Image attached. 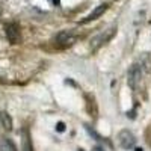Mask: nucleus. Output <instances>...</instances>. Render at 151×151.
I'll return each mask as SVG.
<instances>
[{
  "instance_id": "9d476101",
  "label": "nucleus",
  "mask_w": 151,
  "mask_h": 151,
  "mask_svg": "<svg viewBox=\"0 0 151 151\" xmlns=\"http://www.w3.org/2000/svg\"><path fill=\"white\" fill-rule=\"evenodd\" d=\"M134 151H144L142 148H134Z\"/></svg>"
},
{
  "instance_id": "f257e3e1",
  "label": "nucleus",
  "mask_w": 151,
  "mask_h": 151,
  "mask_svg": "<svg viewBox=\"0 0 151 151\" xmlns=\"http://www.w3.org/2000/svg\"><path fill=\"white\" fill-rule=\"evenodd\" d=\"M115 33H116V26H112V27H109L106 30H101L98 35H95L92 40H91V50H92V52H97V50L101 47V45H104L106 42H109Z\"/></svg>"
},
{
  "instance_id": "1a4fd4ad",
  "label": "nucleus",
  "mask_w": 151,
  "mask_h": 151,
  "mask_svg": "<svg viewBox=\"0 0 151 151\" xmlns=\"http://www.w3.org/2000/svg\"><path fill=\"white\" fill-rule=\"evenodd\" d=\"M56 130H58L59 133H62V132H65V124L62 122V121H59V122L56 124Z\"/></svg>"
},
{
  "instance_id": "39448f33",
  "label": "nucleus",
  "mask_w": 151,
  "mask_h": 151,
  "mask_svg": "<svg viewBox=\"0 0 151 151\" xmlns=\"http://www.w3.org/2000/svg\"><path fill=\"white\" fill-rule=\"evenodd\" d=\"M107 5L106 3H103V5H100V6H97L92 12H91V14L89 15H88L86 18H83V23H89V21H94V20H97L98 17H101L103 14H104V12L107 11Z\"/></svg>"
},
{
  "instance_id": "f03ea898",
  "label": "nucleus",
  "mask_w": 151,
  "mask_h": 151,
  "mask_svg": "<svg viewBox=\"0 0 151 151\" xmlns=\"http://www.w3.org/2000/svg\"><path fill=\"white\" fill-rule=\"evenodd\" d=\"M118 144L121 145L122 150H132L136 145V137L129 130H121L118 134Z\"/></svg>"
},
{
  "instance_id": "6e6552de",
  "label": "nucleus",
  "mask_w": 151,
  "mask_h": 151,
  "mask_svg": "<svg viewBox=\"0 0 151 151\" xmlns=\"http://www.w3.org/2000/svg\"><path fill=\"white\" fill-rule=\"evenodd\" d=\"M0 151H17V147L11 139L0 136Z\"/></svg>"
},
{
  "instance_id": "9b49d317",
  "label": "nucleus",
  "mask_w": 151,
  "mask_h": 151,
  "mask_svg": "<svg viewBox=\"0 0 151 151\" xmlns=\"http://www.w3.org/2000/svg\"><path fill=\"white\" fill-rule=\"evenodd\" d=\"M2 12H3V9H2V6H0V15H2Z\"/></svg>"
},
{
  "instance_id": "20e7f679",
  "label": "nucleus",
  "mask_w": 151,
  "mask_h": 151,
  "mask_svg": "<svg viewBox=\"0 0 151 151\" xmlns=\"http://www.w3.org/2000/svg\"><path fill=\"white\" fill-rule=\"evenodd\" d=\"M141 76H142V70L139 65H132L130 70H129V74H127V82H129V86L133 88V89H136L137 83H139L141 80Z\"/></svg>"
},
{
  "instance_id": "423d86ee",
  "label": "nucleus",
  "mask_w": 151,
  "mask_h": 151,
  "mask_svg": "<svg viewBox=\"0 0 151 151\" xmlns=\"http://www.w3.org/2000/svg\"><path fill=\"white\" fill-rule=\"evenodd\" d=\"M0 122H2V125L5 127V130H8V132H11V130H12V127H14L11 115H9L8 112H5V110L0 112Z\"/></svg>"
},
{
  "instance_id": "7ed1b4c3",
  "label": "nucleus",
  "mask_w": 151,
  "mask_h": 151,
  "mask_svg": "<svg viewBox=\"0 0 151 151\" xmlns=\"http://www.w3.org/2000/svg\"><path fill=\"white\" fill-rule=\"evenodd\" d=\"M5 32H6V38L11 44H20L21 41V33H20V26L15 23H9L6 24L5 27Z\"/></svg>"
},
{
  "instance_id": "f8f14e48",
  "label": "nucleus",
  "mask_w": 151,
  "mask_h": 151,
  "mask_svg": "<svg viewBox=\"0 0 151 151\" xmlns=\"http://www.w3.org/2000/svg\"><path fill=\"white\" fill-rule=\"evenodd\" d=\"M97 151H101V150H100V148H97Z\"/></svg>"
},
{
  "instance_id": "0eeeda50",
  "label": "nucleus",
  "mask_w": 151,
  "mask_h": 151,
  "mask_svg": "<svg viewBox=\"0 0 151 151\" xmlns=\"http://www.w3.org/2000/svg\"><path fill=\"white\" fill-rule=\"evenodd\" d=\"M21 142H23V151H33L27 129H23V132H21Z\"/></svg>"
}]
</instances>
